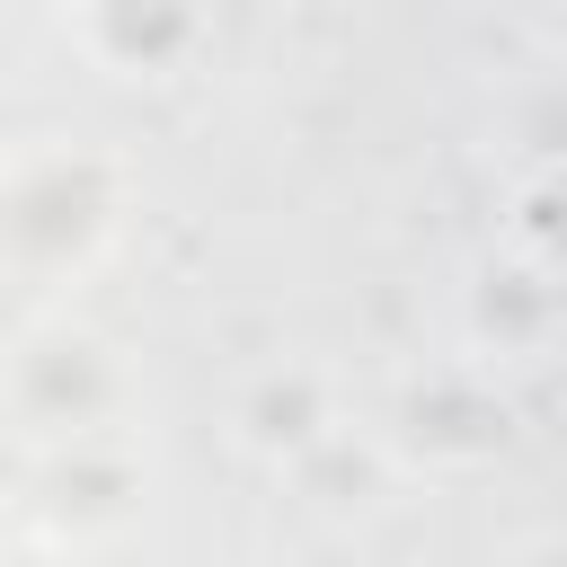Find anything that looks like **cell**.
<instances>
[{
  "label": "cell",
  "mask_w": 567,
  "mask_h": 567,
  "mask_svg": "<svg viewBox=\"0 0 567 567\" xmlns=\"http://www.w3.org/2000/svg\"><path fill=\"white\" fill-rule=\"evenodd\" d=\"M124 221V177L89 151H44L0 177V248L35 275H89Z\"/></svg>",
  "instance_id": "cell-1"
},
{
  "label": "cell",
  "mask_w": 567,
  "mask_h": 567,
  "mask_svg": "<svg viewBox=\"0 0 567 567\" xmlns=\"http://www.w3.org/2000/svg\"><path fill=\"white\" fill-rule=\"evenodd\" d=\"M9 390H18L27 425L53 443V434H89V425H106L124 372H115V354H106L97 337H80V328H35V337L18 346Z\"/></svg>",
  "instance_id": "cell-2"
},
{
  "label": "cell",
  "mask_w": 567,
  "mask_h": 567,
  "mask_svg": "<svg viewBox=\"0 0 567 567\" xmlns=\"http://www.w3.org/2000/svg\"><path fill=\"white\" fill-rule=\"evenodd\" d=\"M470 337L487 363H540L558 337V257L549 248H496L470 284Z\"/></svg>",
  "instance_id": "cell-3"
},
{
  "label": "cell",
  "mask_w": 567,
  "mask_h": 567,
  "mask_svg": "<svg viewBox=\"0 0 567 567\" xmlns=\"http://www.w3.org/2000/svg\"><path fill=\"white\" fill-rule=\"evenodd\" d=\"M71 35L115 80H159L204 44V0H71Z\"/></svg>",
  "instance_id": "cell-4"
},
{
  "label": "cell",
  "mask_w": 567,
  "mask_h": 567,
  "mask_svg": "<svg viewBox=\"0 0 567 567\" xmlns=\"http://www.w3.org/2000/svg\"><path fill=\"white\" fill-rule=\"evenodd\" d=\"M230 425H239V443H248L257 461L292 470L319 434H337V390H328V372H310V363H266V372L239 390Z\"/></svg>",
  "instance_id": "cell-5"
}]
</instances>
